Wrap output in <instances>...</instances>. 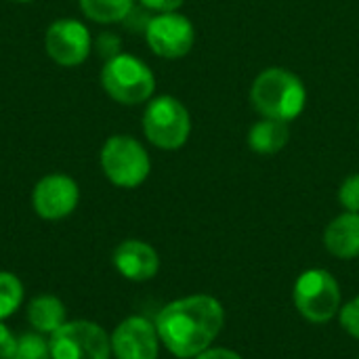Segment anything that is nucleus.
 Here are the masks:
<instances>
[{"mask_svg":"<svg viewBox=\"0 0 359 359\" xmlns=\"http://www.w3.org/2000/svg\"><path fill=\"white\" fill-rule=\"evenodd\" d=\"M145 40L158 57L181 59L196 42V29L191 21L177 11L156 13L145 27Z\"/></svg>","mask_w":359,"mask_h":359,"instance_id":"nucleus-8","label":"nucleus"},{"mask_svg":"<svg viewBox=\"0 0 359 359\" xmlns=\"http://www.w3.org/2000/svg\"><path fill=\"white\" fill-rule=\"evenodd\" d=\"M324 246L337 259L359 257V212H343L330 221L324 231Z\"/></svg>","mask_w":359,"mask_h":359,"instance_id":"nucleus-13","label":"nucleus"},{"mask_svg":"<svg viewBox=\"0 0 359 359\" xmlns=\"http://www.w3.org/2000/svg\"><path fill=\"white\" fill-rule=\"evenodd\" d=\"M139 2L141 6L154 13H172L183 4V0H139Z\"/></svg>","mask_w":359,"mask_h":359,"instance_id":"nucleus-22","label":"nucleus"},{"mask_svg":"<svg viewBox=\"0 0 359 359\" xmlns=\"http://www.w3.org/2000/svg\"><path fill=\"white\" fill-rule=\"evenodd\" d=\"M339 320H341V326L345 328V332H349L353 339L359 341V297L351 299L349 303H345L341 307Z\"/></svg>","mask_w":359,"mask_h":359,"instance_id":"nucleus-20","label":"nucleus"},{"mask_svg":"<svg viewBox=\"0 0 359 359\" xmlns=\"http://www.w3.org/2000/svg\"><path fill=\"white\" fill-rule=\"evenodd\" d=\"M339 202L347 212H359V175H349L341 183Z\"/></svg>","mask_w":359,"mask_h":359,"instance_id":"nucleus-19","label":"nucleus"},{"mask_svg":"<svg viewBox=\"0 0 359 359\" xmlns=\"http://www.w3.org/2000/svg\"><path fill=\"white\" fill-rule=\"evenodd\" d=\"M160 343L179 359H194L210 349L225 326V309L210 294L177 299L156 318Z\"/></svg>","mask_w":359,"mask_h":359,"instance_id":"nucleus-1","label":"nucleus"},{"mask_svg":"<svg viewBox=\"0 0 359 359\" xmlns=\"http://www.w3.org/2000/svg\"><path fill=\"white\" fill-rule=\"evenodd\" d=\"M114 267L130 282H147L160 269V257L154 246L141 240H124L114 250Z\"/></svg>","mask_w":359,"mask_h":359,"instance_id":"nucleus-12","label":"nucleus"},{"mask_svg":"<svg viewBox=\"0 0 359 359\" xmlns=\"http://www.w3.org/2000/svg\"><path fill=\"white\" fill-rule=\"evenodd\" d=\"M80 11L95 23H122L135 8V0H78Z\"/></svg>","mask_w":359,"mask_h":359,"instance_id":"nucleus-16","label":"nucleus"},{"mask_svg":"<svg viewBox=\"0 0 359 359\" xmlns=\"http://www.w3.org/2000/svg\"><path fill=\"white\" fill-rule=\"evenodd\" d=\"M99 162L107 181L122 189H135L143 185L151 170L147 149L128 135L109 137L101 147Z\"/></svg>","mask_w":359,"mask_h":359,"instance_id":"nucleus-5","label":"nucleus"},{"mask_svg":"<svg viewBox=\"0 0 359 359\" xmlns=\"http://www.w3.org/2000/svg\"><path fill=\"white\" fill-rule=\"evenodd\" d=\"M194 359H244L240 353L231 351V349H223V347H210L204 353L196 355Z\"/></svg>","mask_w":359,"mask_h":359,"instance_id":"nucleus-23","label":"nucleus"},{"mask_svg":"<svg viewBox=\"0 0 359 359\" xmlns=\"http://www.w3.org/2000/svg\"><path fill=\"white\" fill-rule=\"evenodd\" d=\"M103 90L122 105H139L154 97L156 76L145 61L135 55L118 53L101 67Z\"/></svg>","mask_w":359,"mask_h":359,"instance_id":"nucleus-3","label":"nucleus"},{"mask_svg":"<svg viewBox=\"0 0 359 359\" xmlns=\"http://www.w3.org/2000/svg\"><path fill=\"white\" fill-rule=\"evenodd\" d=\"M11 359H50L48 341L40 332H27L17 339V347Z\"/></svg>","mask_w":359,"mask_h":359,"instance_id":"nucleus-18","label":"nucleus"},{"mask_svg":"<svg viewBox=\"0 0 359 359\" xmlns=\"http://www.w3.org/2000/svg\"><path fill=\"white\" fill-rule=\"evenodd\" d=\"M109 341L116 359H158L162 345L156 324L141 316H130L120 322Z\"/></svg>","mask_w":359,"mask_h":359,"instance_id":"nucleus-11","label":"nucleus"},{"mask_svg":"<svg viewBox=\"0 0 359 359\" xmlns=\"http://www.w3.org/2000/svg\"><path fill=\"white\" fill-rule=\"evenodd\" d=\"M299 313L311 324H326L341 311V286L326 269H307L299 276L292 290Z\"/></svg>","mask_w":359,"mask_h":359,"instance_id":"nucleus-6","label":"nucleus"},{"mask_svg":"<svg viewBox=\"0 0 359 359\" xmlns=\"http://www.w3.org/2000/svg\"><path fill=\"white\" fill-rule=\"evenodd\" d=\"M80 202V187L67 175H46L32 191V206L44 221H61L69 217Z\"/></svg>","mask_w":359,"mask_h":359,"instance_id":"nucleus-10","label":"nucleus"},{"mask_svg":"<svg viewBox=\"0 0 359 359\" xmlns=\"http://www.w3.org/2000/svg\"><path fill=\"white\" fill-rule=\"evenodd\" d=\"M93 48L88 27L78 19H57L44 32V50L61 67L82 65Z\"/></svg>","mask_w":359,"mask_h":359,"instance_id":"nucleus-9","label":"nucleus"},{"mask_svg":"<svg viewBox=\"0 0 359 359\" xmlns=\"http://www.w3.org/2000/svg\"><path fill=\"white\" fill-rule=\"evenodd\" d=\"M290 141V130L288 122L263 118L257 124H252L248 133V145L255 154L259 156H273L282 151Z\"/></svg>","mask_w":359,"mask_h":359,"instance_id":"nucleus-15","label":"nucleus"},{"mask_svg":"<svg viewBox=\"0 0 359 359\" xmlns=\"http://www.w3.org/2000/svg\"><path fill=\"white\" fill-rule=\"evenodd\" d=\"M143 133L154 147L175 151L183 147L191 135V116L187 107L170 95L151 97L143 111Z\"/></svg>","mask_w":359,"mask_h":359,"instance_id":"nucleus-4","label":"nucleus"},{"mask_svg":"<svg viewBox=\"0 0 359 359\" xmlns=\"http://www.w3.org/2000/svg\"><path fill=\"white\" fill-rule=\"evenodd\" d=\"M23 301V284L17 276L0 271V322L11 318Z\"/></svg>","mask_w":359,"mask_h":359,"instance_id":"nucleus-17","label":"nucleus"},{"mask_svg":"<svg viewBox=\"0 0 359 359\" xmlns=\"http://www.w3.org/2000/svg\"><path fill=\"white\" fill-rule=\"evenodd\" d=\"M13 2H32V0H13Z\"/></svg>","mask_w":359,"mask_h":359,"instance_id":"nucleus-24","label":"nucleus"},{"mask_svg":"<svg viewBox=\"0 0 359 359\" xmlns=\"http://www.w3.org/2000/svg\"><path fill=\"white\" fill-rule=\"evenodd\" d=\"M50 359H109L111 341L107 332L88 320L65 322L48 339Z\"/></svg>","mask_w":359,"mask_h":359,"instance_id":"nucleus-7","label":"nucleus"},{"mask_svg":"<svg viewBox=\"0 0 359 359\" xmlns=\"http://www.w3.org/2000/svg\"><path fill=\"white\" fill-rule=\"evenodd\" d=\"M250 103L263 118L292 122L307 105V90L297 74L282 67H269L255 78Z\"/></svg>","mask_w":359,"mask_h":359,"instance_id":"nucleus-2","label":"nucleus"},{"mask_svg":"<svg viewBox=\"0 0 359 359\" xmlns=\"http://www.w3.org/2000/svg\"><path fill=\"white\" fill-rule=\"evenodd\" d=\"M27 322L36 332L53 334L67 322L65 305L53 294H38L27 305Z\"/></svg>","mask_w":359,"mask_h":359,"instance_id":"nucleus-14","label":"nucleus"},{"mask_svg":"<svg viewBox=\"0 0 359 359\" xmlns=\"http://www.w3.org/2000/svg\"><path fill=\"white\" fill-rule=\"evenodd\" d=\"M17 347V337L0 322V359H11Z\"/></svg>","mask_w":359,"mask_h":359,"instance_id":"nucleus-21","label":"nucleus"}]
</instances>
